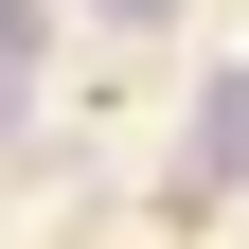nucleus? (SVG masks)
<instances>
[{
	"mask_svg": "<svg viewBox=\"0 0 249 249\" xmlns=\"http://www.w3.org/2000/svg\"><path fill=\"white\" fill-rule=\"evenodd\" d=\"M178 196H249V53H213L178 107Z\"/></svg>",
	"mask_w": 249,
	"mask_h": 249,
	"instance_id": "1",
	"label": "nucleus"
},
{
	"mask_svg": "<svg viewBox=\"0 0 249 249\" xmlns=\"http://www.w3.org/2000/svg\"><path fill=\"white\" fill-rule=\"evenodd\" d=\"M71 18H107V36H178V0H71Z\"/></svg>",
	"mask_w": 249,
	"mask_h": 249,
	"instance_id": "2",
	"label": "nucleus"
}]
</instances>
